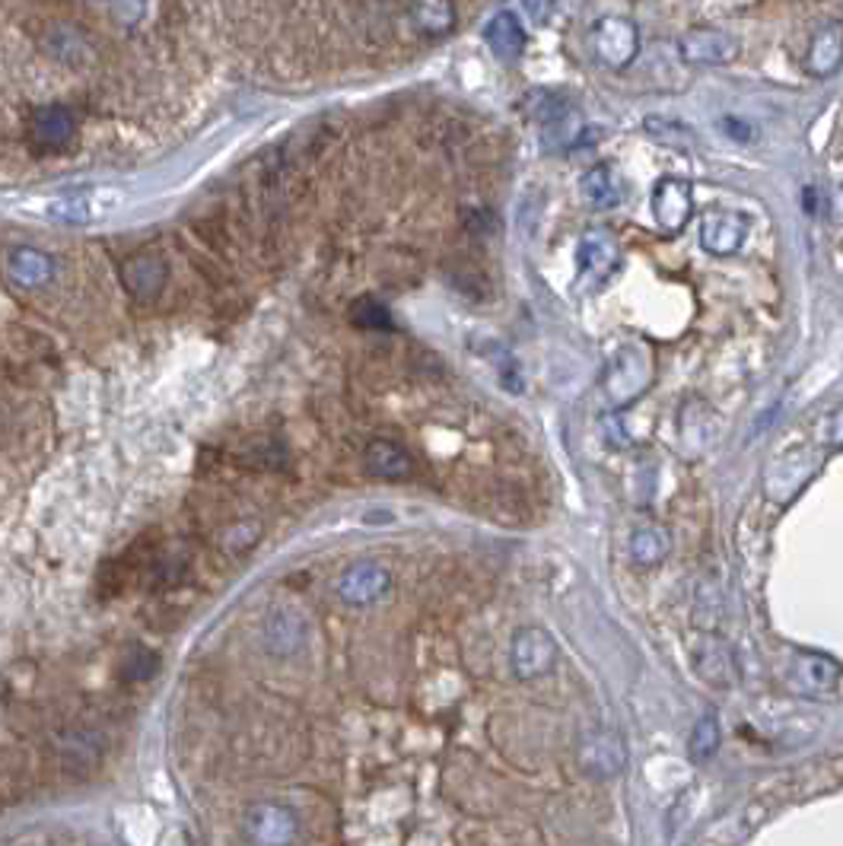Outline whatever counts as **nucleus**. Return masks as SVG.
<instances>
[{
  "mask_svg": "<svg viewBox=\"0 0 843 846\" xmlns=\"http://www.w3.org/2000/svg\"><path fill=\"white\" fill-rule=\"evenodd\" d=\"M716 748H719V722H716L713 713H706L698 722L694 735H691V757L694 760H710L716 754Z\"/></svg>",
  "mask_w": 843,
  "mask_h": 846,
  "instance_id": "nucleus-23",
  "label": "nucleus"
},
{
  "mask_svg": "<svg viewBox=\"0 0 843 846\" xmlns=\"http://www.w3.org/2000/svg\"><path fill=\"white\" fill-rule=\"evenodd\" d=\"M411 20L418 26V33L430 39H443L456 29L459 13L452 0H414L411 3Z\"/></svg>",
  "mask_w": 843,
  "mask_h": 846,
  "instance_id": "nucleus-17",
  "label": "nucleus"
},
{
  "mask_svg": "<svg viewBox=\"0 0 843 846\" xmlns=\"http://www.w3.org/2000/svg\"><path fill=\"white\" fill-rule=\"evenodd\" d=\"M347 319H350V325H354V329H363V331H392L395 329V319H392V312H388L382 303L370 299V296H360V299L350 306Z\"/></svg>",
  "mask_w": 843,
  "mask_h": 846,
  "instance_id": "nucleus-20",
  "label": "nucleus"
},
{
  "mask_svg": "<svg viewBox=\"0 0 843 846\" xmlns=\"http://www.w3.org/2000/svg\"><path fill=\"white\" fill-rule=\"evenodd\" d=\"M726 131H729V134H736L739 141H749L751 138V128H739V121H736V118H726Z\"/></svg>",
  "mask_w": 843,
  "mask_h": 846,
  "instance_id": "nucleus-26",
  "label": "nucleus"
},
{
  "mask_svg": "<svg viewBox=\"0 0 843 846\" xmlns=\"http://www.w3.org/2000/svg\"><path fill=\"white\" fill-rule=\"evenodd\" d=\"M522 115H525L532 125L558 128V125H563V121L573 115V105L566 102V95L551 93V90H528L525 99H522Z\"/></svg>",
  "mask_w": 843,
  "mask_h": 846,
  "instance_id": "nucleus-18",
  "label": "nucleus"
},
{
  "mask_svg": "<svg viewBox=\"0 0 843 846\" xmlns=\"http://www.w3.org/2000/svg\"><path fill=\"white\" fill-rule=\"evenodd\" d=\"M729 653L726 646H719L716 640L713 643H703L701 653H698V671H701L706 681L713 684H729Z\"/></svg>",
  "mask_w": 843,
  "mask_h": 846,
  "instance_id": "nucleus-21",
  "label": "nucleus"
},
{
  "mask_svg": "<svg viewBox=\"0 0 843 846\" xmlns=\"http://www.w3.org/2000/svg\"><path fill=\"white\" fill-rule=\"evenodd\" d=\"M392 589V576L375 564H357L350 566L344 576H341V599L354 602V605H367V602H375L382 599L385 592Z\"/></svg>",
  "mask_w": 843,
  "mask_h": 846,
  "instance_id": "nucleus-14",
  "label": "nucleus"
},
{
  "mask_svg": "<svg viewBox=\"0 0 843 846\" xmlns=\"http://www.w3.org/2000/svg\"><path fill=\"white\" fill-rule=\"evenodd\" d=\"M522 7H525V13H528L532 23L545 26V23H551V16H554V10H558V0H522Z\"/></svg>",
  "mask_w": 843,
  "mask_h": 846,
  "instance_id": "nucleus-25",
  "label": "nucleus"
},
{
  "mask_svg": "<svg viewBox=\"0 0 843 846\" xmlns=\"http://www.w3.org/2000/svg\"><path fill=\"white\" fill-rule=\"evenodd\" d=\"M749 217L729 207H713L701 217V245L716 255V258H729L736 255L745 239H749Z\"/></svg>",
  "mask_w": 843,
  "mask_h": 846,
  "instance_id": "nucleus-6",
  "label": "nucleus"
},
{
  "mask_svg": "<svg viewBox=\"0 0 843 846\" xmlns=\"http://www.w3.org/2000/svg\"><path fill=\"white\" fill-rule=\"evenodd\" d=\"M74 134H77V115H74V108H67L61 102L39 105L26 118V138L39 153L64 150L74 141Z\"/></svg>",
  "mask_w": 843,
  "mask_h": 846,
  "instance_id": "nucleus-5",
  "label": "nucleus"
},
{
  "mask_svg": "<svg viewBox=\"0 0 843 846\" xmlns=\"http://www.w3.org/2000/svg\"><path fill=\"white\" fill-rule=\"evenodd\" d=\"M513 671L528 681L538 675H548L558 662V643L541 627H522L513 637Z\"/></svg>",
  "mask_w": 843,
  "mask_h": 846,
  "instance_id": "nucleus-9",
  "label": "nucleus"
},
{
  "mask_svg": "<svg viewBox=\"0 0 843 846\" xmlns=\"http://www.w3.org/2000/svg\"><path fill=\"white\" fill-rule=\"evenodd\" d=\"M576 261H579V281L602 286L621 265V245L605 230H589L579 239Z\"/></svg>",
  "mask_w": 843,
  "mask_h": 846,
  "instance_id": "nucleus-10",
  "label": "nucleus"
},
{
  "mask_svg": "<svg viewBox=\"0 0 843 846\" xmlns=\"http://www.w3.org/2000/svg\"><path fill=\"white\" fill-rule=\"evenodd\" d=\"M122 286L128 290L131 299L138 303H153L169 283V265L159 252H138L122 261Z\"/></svg>",
  "mask_w": 843,
  "mask_h": 846,
  "instance_id": "nucleus-7",
  "label": "nucleus"
},
{
  "mask_svg": "<svg viewBox=\"0 0 843 846\" xmlns=\"http://www.w3.org/2000/svg\"><path fill=\"white\" fill-rule=\"evenodd\" d=\"M843 64V26L841 23H825L812 42H808V51H805V70L812 77H838Z\"/></svg>",
  "mask_w": 843,
  "mask_h": 846,
  "instance_id": "nucleus-13",
  "label": "nucleus"
},
{
  "mask_svg": "<svg viewBox=\"0 0 843 846\" xmlns=\"http://www.w3.org/2000/svg\"><path fill=\"white\" fill-rule=\"evenodd\" d=\"M678 51L688 64L698 67H726L732 61H739L742 54V42L726 33V29H713V26H698L688 29L678 42Z\"/></svg>",
  "mask_w": 843,
  "mask_h": 846,
  "instance_id": "nucleus-4",
  "label": "nucleus"
},
{
  "mask_svg": "<svg viewBox=\"0 0 843 846\" xmlns=\"http://www.w3.org/2000/svg\"><path fill=\"white\" fill-rule=\"evenodd\" d=\"M589 46L609 70H627L640 57V29L627 16H605L592 26Z\"/></svg>",
  "mask_w": 843,
  "mask_h": 846,
  "instance_id": "nucleus-1",
  "label": "nucleus"
},
{
  "mask_svg": "<svg viewBox=\"0 0 843 846\" xmlns=\"http://www.w3.org/2000/svg\"><path fill=\"white\" fill-rule=\"evenodd\" d=\"M90 204H93L90 197H61V201H54L48 207V217H54V220H61L67 227L87 223V220H93V207Z\"/></svg>",
  "mask_w": 843,
  "mask_h": 846,
  "instance_id": "nucleus-24",
  "label": "nucleus"
},
{
  "mask_svg": "<svg viewBox=\"0 0 843 846\" xmlns=\"http://www.w3.org/2000/svg\"><path fill=\"white\" fill-rule=\"evenodd\" d=\"M484 42L490 46V51L507 61V64H515L525 51V29L519 23L513 10H500L487 20L484 26Z\"/></svg>",
  "mask_w": 843,
  "mask_h": 846,
  "instance_id": "nucleus-15",
  "label": "nucleus"
},
{
  "mask_svg": "<svg viewBox=\"0 0 843 846\" xmlns=\"http://www.w3.org/2000/svg\"><path fill=\"white\" fill-rule=\"evenodd\" d=\"M653 379V354L643 344H627L614 354L605 376V388L617 405L634 401L637 395H643V388Z\"/></svg>",
  "mask_w": 843,
  "mask_h": 846,
  "instance_id": "nucleus-2",
  "label": "nucleus"
},
{
  "mask_svg": "<svg viewBox=\"0 0 843 846\" xmlns=\"http://www.w3.org/2000/svg\"><path fill=\"white\" fill-rule=\"evenodd\" d=\"M787 684L799 697H838L841 694V665L818 653H796L787 665Z\"/></svg>",
  "mask_w": 843,
  "mask_h": 846,
  "instance_id": "nucleus-3",
  "label": "nucleus"
},
{
  "mask_svg": "<svg viewBox=\"0 0 843 846\" xmlns=\"http://www.w3.org/2000/svg\"><path fill=\"white\" fill-rule=\"evenodd\" d=\"M293 815H286L278 805H258L248 815V831L261 846H281L286 837H293Z\"/></svg>",
  "mask_w": 843,
  "mask_h": 846,
  "instance_id": "nucleus-19",
  "label": "nucleus"
},
{
  "mask_svg": "<svg viewBox=\"0 0 843 846\" xmlns=\"http://www.w3.org/2000/svg\"><path fill=\"white\" fill-rule=\"evenodd\" d=\"M653 217L665 233H681L694 217V185L678 176L659 179L653 189Z\"/></svg>",
  "mask_w": 843,
  "mask_h": 846,
  "instance_id": "nucleus-8",
  "label": "nucleus"
},
{
  "mask_svg": "<svg viewBox=\"0 0 843 846\" xmlns=\"http://www.w3.org/2000/svg\"><path fill=\"white\" fill-rule=\"evenodd\" d=\"M363 462H367V471H370V474L388 477V480L408 477V474L414 471L411 456H408L398 443H392V439H373V443L367 446Z\"/></svg>",
  "mask_w": 843,
  "mask_h": 846,
  "instance_id": "nucleus-16",
  "label": "nucleus"
},
{
  "mask_svg": "<svg viewBox=\"0 0 843 846\" xmlns=\"http://www.w3.org/2000/svg\"><path fill=\"white\" fill-rule=\"evenodd\" d=\"M579 194L592 210H611L617 204H624L627 185L624 176L617 172L614 163H596L592 169H586V176L579 179Z\"/></svg>",
  "mask_w": 843,
  "mask_h": 846,
  "instance_id": "nucleus-12",
  "label": "nucleus"
},
{
  "mask_svg": "<svg viewBox=\"0 0 843 846\" xmlns=\"http://www.w3.org/2000/svg\"><path fill=\"white\" fill-rule=\"evenodd\" d=\"M659 535H665L662 528H640V531H634V541H630V551H634V561L643 566H656L659 561H665V554H668V538L665 541H659L653 544Z\"/></svg>",
  "mask_w": 843,
  "mask_h": 846,
  "instance_id": "nucleus-22",
  "label": "nucleus"
},
{
  "mask_svg": "<svg viewBox=\"0 0 843 846\" xmlns=\"http://www.w3.org/2000/svg\"><path fill=\"white\" fill-rule=\"evenodd\" d=\"M3 271H7V281L13 283V286H20V290H42V286L54 281L58 268H54V258L46 255L42 248L16 245V248H10Z\"/></svg>",
  "mask_w": 843,
  "mask_h": 846,
  "instance_id": "nucleus-11",
  "label": "nucleus"
}]
</instances>
